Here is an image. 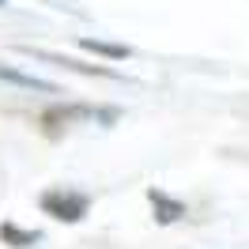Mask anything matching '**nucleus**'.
Here are the masks:
<instances>
[{"instance_id":"nucleus-8","label":"nucleus","mask_w":249,"mask_h":249,"mask_svg":"<svg viewBox=\"0 0 249 249\" xmlns=\"http://www.w3.org/2000/svg\"><path fill=\"white\" fill-rule=\"evenodd\" d=\"M4 4H8V0H0V8H4Z\"/></svg>"},{"instance_id":"nucleus-5","label":"nucleus","mask_w":249,"mask_h":249,"mask_svg":"<svg viewBox=\"0 0 249 249\" xmlns=\"http://www.w3.org/2000/svg\"><path fill=\"white\" fill-rule=\"evenodd\" d=\"M42 61H53L61 68H72V72H83V76H106V79H121L113 68H102V64H83V61H72V57H57V53H38Z\"/></svg>"},{"instance_id":"nucleus-3","label":"nucleus","mask_w":249,"mask_h":249,"mask_svg":"<svg viewBox=\"0 0 249 249\" xmlns=\"http://www.w3.org/2000/svg\"><path fill=\"white\" fill-rule=\"evenodd\" d=\"M0 79H4V83H12V87H23V91H46V94H57V83L38 79V76H27V72L8 68V64H0Z\"/></svg>"},{"instance_id":"nucleus-2","label":"nucleus","mask_w":249,"mask_h":249,"mask_svg":"<svg viewBox=\"0 0 249 249\" xmlns=\"http://www.w3.org/2000/svg\"><path fill=\"white\" fill-rule=\"evenodd\" d=\"M91 113H94L91 106H53V109L42 113V124H46L49 136H57V132H61V124L76 121V117H91Z\"/></svg>"},{"instance_id":"nucleus-4","label":"nucleus","mask_w":249,"mask_h":249,"mask_svg":"<svg viewBox=\"0 0 249 249\" xmlns=\"http://www.w3.org/2000/svg\"><path fill=\"white\" fill-rule=\"evenodd\" d=\"M147 200L155 204V219L162 223V227H166V223H178V219L185 215V204H181V200H170L162 189H147Z\"/></svg>"},{"instance_id":"nucleus-6","label":"nucleus","mask_w":249,"mask_h":249,"mask_svg":"<svg viewBox=\"0 0 249 249\" xmlns=\"http://www.w3.org/2000/svg\"><path fill=\"white\" fill-rule=\"evenodd\" d=\"M0 242H4V246H16V249H27V246H38V242H42V231H23L16 223H4V227H0Z\"/></svg>"},{"instance_id":"nucleus-7","label":"nucleus","mask_w":249,"mask_h":249,"mask_svg":"<svg viewBox=\"0 0 249 249\" xmlns=\"http://www.w3.org/2000/svg\"><path fill=\"white\" fill-rule=\"evenodd\" d=\"M79 46L87 53H98V57H109V61H128L132 49L128 46H113V42H98V38H79Z\"/></svg>"},{"instance_id":"nucleus-1","label":"nucleus","mask_w":249,"mask_h":249,"mask_svg":"<svg viewBox=\"0 0 249 249\" xmlns=\"http://www.w3.org/2000/svg\"><path fill=\"white\" fill-rule=\"evenodd\" d=\"M87 196L83 193H46L42 196V208H46L53 219H61V223H79V219L87 215Z\"/></svg>"}]
</instances>
